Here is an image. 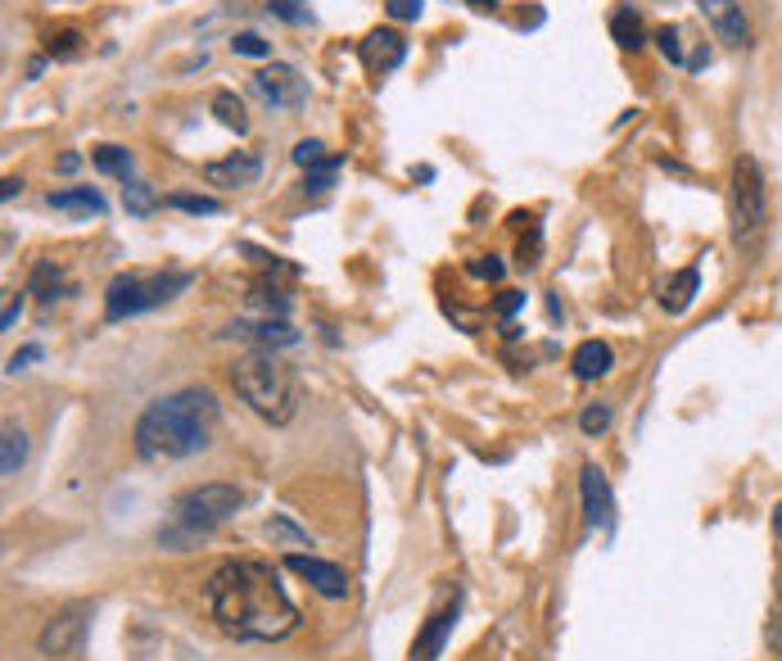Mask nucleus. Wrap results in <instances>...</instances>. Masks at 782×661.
<instances>
[{"instance_id": "1", "label": "nucleus", "mask_w": 782, "mask_h": 661, "mask_svg": "<svg viewBox=\"0 0 782 661\" xmlns=\"http://www.w3.org/2000/svg\"><path fill=\"white\" fill-rule=\"evenodd\" d=\"M209 611L213 621L231 634V639H250V643H276L285 634L299 630V607L289 602L281 576L267 562L240 557V562H222L209 576Z\"/></svg>"}, {"instance_id": "2", "label": "nucleus", "mask_w": 782, "mask_h": 661, "mask_svg": "<svg viewBox=\"0 0 782 661\" xmlns=\"http://www.w3.org/2000/svg\"><path fill=\"white\" fill-rule=\"evenodd\" d=\"M213 427H218V399L213 390H177V395H163L155 399L136 417V453L145 462H181L190 453H204L209 440H213Z\"/></svg>"}, {"instance_id": "3", "label": "nucleus", "mask_w": 782, "mask_h": 661, "mask_svg": "<svg viewBox=\"0 0 782 661\" xmlns=\"http://www.w3.org/2000/svg\"><path fill=\"white\" fill-rule=\"evenodd\" d=\"M231 386L235 395L250 403V412H258L272 427H285L299 412V386L295 371H289L272 349H254L231 363Z\"/></svg>"}, {"instance_id": "4", "label": "nucleus", "mask_w": 782, "mask_h": 661, "mask_svg": "<svg viewBox=\"0 0 782 661\" xmlns=\"http://www.w3.org/2000/svg\"><path fill=\"white\" fill-rule=\"evenodd\" d=\"M190 286V272H159V276H140V272H118L105 291V322H123L136 313H150L159 304H168L172 295H181Z\"/></svg>"}, {"instance_id": "5", "label": "nucleus", "mask_w": 782, "mask_h": 661, "mask_svg": "<svg viewBox=\"0 0 782 661\" xmlns=\"http://www.w3.org/2000/svg\"><path fill=\"white\" fill-rule=\"evenodd\" d=\"M240 507H244V494H240L235 485L209 481V485H194V490L177 494V503H172V522H177L186 535H209V531L226 526Z\"/></svg>"}, {"instance_id": "6", "label": "nucleus", "mask_w": 782, "mask_h": 661, "mask_svg": "<svg viewBox=\"0 0 782 661\" xmlns=\"http://www.w3.org/2000/svg\"><path fill=\"white\" fill-rule=\"evenodd\" d=\"M769 222V191H764V172L751 155H742L732 164V241L738 245H755L760 231Z\"/></svg>"}, {"instance_id": "7", "label": "nucleus", "mask_w": 782, "mask_h": 661, "mask_svg": "<svg viewBox=\"0 0 782 661\" xmlns=\"http://www.w3.org/2000/svg\"><path fill=\"white\" fill-rule=\"evenodd\" d=\"M86 626H91V607H64V611H55V617L45 621V630L36 634V648L45 657H68V652L82 648Z\"/></svg>"}, {"instance_id": "8", "label": "nucleus", "mask_w": 782, "mask_h": 661, "mask_svg": "<svg viewBox=\"0 0 782 661\" xmlns=\"http://www.w3.org/2000/svg\"><path fill=\"white\" fill-rule=\"evenodd\" d=\"M254 91L267 101V105H276V109H299L304 101H308V82L289 69V64H267V69H258L254 73Z\"/></svg>"}, {"instance_id": "9", "label": "nucleus", "mask_w": 782, "mask_h": 661, "mask_svg": "<svg viewBox=\"0 0 782 661\" xmlns=\"http://www.w3.org/2000/svg\"><path fill=\"white\" fill-rule=\"evenodd\" d=\"M579 494H583V512H589L593 531H611L615 526V499H611V481L602 466H583L579 471Z\"/></svg>"}, {"instance_id": "10", "label": "nucleus", "mask_w": 782, "mask_h": 661, "mask_svg": "<svg viewBox=\"0 0 782 661\" xmlns=\"http://www.w3.org/2000/svg\"><path fill=\"white\" fill-rule=\"evenodd\" d=\"M285 566L295 571L299 580H308L321 598H345L349 594V571L345 566H335V562H321V557H304V553H289Z\"/></svg>"}, {"instance_id": "11", "label": "nucleus", "mask_w": 782, "mask_h": 661, "mask_svg": "<svg viewBox=\"0 0 782 661\" xmlns=\"http://www.w3.org/2000/svg\"><path fill=\"white\" fill-rule=\"evenodd\" d=\"M697 6H701L706 23L715 28V36L723 45H742V51H747V45H751V23H747L738 0H697Z\"/></svg>"}, {"instance_id": "12", "label": "nucleus", "mask_w": 782, "mask_h": 661, "mask_svg": "<svg viewBox=\"0 0 782 661\" xmlns=\"http://www.w3.org/2000/svg\"><path fill=\"white\" fill-rule=\"evenodd\" d=\"M263 172V159L254 150H235L226 159H213L204 164V181L209 186H222V191H231V186H254Z\"/></svg>"}, {"instance_id": "13", "label": "nucleus", "mask_w": 782, "mask_h": 661, "mask_svg": "<svg viewBox=\"0 0 782 661\" xmlns=\"http://www.w3.org/2000/svg\"><path fill=\"white\" fill-rule=\"evenodd\" d=\"M403 55H408V41H403L394 28H376V32H367V41H362V64H367L376 77L394 73V69L403 64Z\"/></svg>"}, {"instance_id": "14", "label": "nucleus", "mask_w": 782, "mask_h": 661, "mask_svg": "<svg viewBox=\"0 0 782 661\" xmlns=\"http://www.w3.org/2000/svg\"><path fill=\"white\" fill-rule=\"evenodd\" d=\"M226 336H240V340H258L263 349H276V345H295L299 330L289 326L285 317H263V322H231Z\"/></svg>"}, {"instance_id": "15", "label": "nucleus", "mask_w": 782, "mask_h": 661, "mask_svg": "<svg viewBox=\"0 0 782 661\" xmlns=\"http://www.w3.org/2000/svg\"><path fill=\"white\" fill-rule=\"evenodd\" d=\"M453 626H457V598H453L444 611H434V617L425 621V630H421V639H416V648H412V661H434L438 652H444Z\"/></svg>"}, {"instance_id": "16", "label": "nucleus", "mask_w": 782, "mask_h": 661, "mask_svg": "<svg viewBox=\"0 0 782 661\" xmlns=\"http://www.w3.org/2000/svg\"><path fill=\"white\" fill-rule=\"evenodd\" d=\"M570 367H574L579 381H598V376H606V371L615 367V354H611V345H602V340H583V345L570 354Z\"/></svg>"}, {"instance_id": "17", "label": "nucleus", "mask_w": 782, "mask_h": 661, "mask_svg": "<svg viewBox=\"0 0 782 661\" xmlns=\"http://www.w3.org/2000/svg\"><path fill=\"white\" fill-rule=\"evenodd\" d=\"M697 291H701V267L693 263V267H683V272H674V276L665 281V295H661V304H665L669 313H688V308H693V300H697Z\"/></svg>"}, {"instance_id": "18", "label": "nucleus", "mask_w": 782, "mask_h": 661, "mask_svg": "<svg viewBox=\"0 0 782 661\" xmlns=\"http://www.w3.org/2000/svg\"><path fill=\"white\" fill-rule=\"evenodd\" d=\"M45 204L60 213H105V196L95 186H73V191H51Z\"/></svg>"}, {"instance_id": "19", "label": "nucleus", "mask_w": 782, "mask_h": 661, "mask_svg": "<svg viewBox=\"0 0 782 661\" xmlns=\"http://www.w3.org/2000/svg\"><path fill=\"white\" fill-rule=\"evenodd\" d=\"M64 291H68V281H64V272H60L51 259L32 267V276H28V295H36L41 304H55V300H64Z\"/></svg>"}, {"instance_id": "20", "label": "nucleus", "mask_w": 782, "mask_h": 661, "mask_svg": "<svg viewBox=\"0 0 782 661\" xmlns=\"http://www.w3.org/2000/svg\"><path fill=\"white\" fill-rule=\"evenodd\" d=\"M611 36H615V45H624V51H643L647 28H643V19L633 14L628 6H620V10L611 14Z\"/></svg>"}, {"instance_id": "21", "label": "nucleus", "mask_w": 782, "mask_h": 661, "mask_svg": "<svg viewBox=\"0 0 782 661\" xmlns=\"http://www.w3.org/2000/svg\"><path fill=\"white\" fill-rule=\"evenodd\" d=\"M213 114H218V123L231 127L235 136L250 132V114H244V105H240L235 91H218V96H213Z\"/></svg>"}, {"instance_id": "22", "label": "nucleus", "mask_w": 782, "mask_h": 661, "mask_svg": "<svg viewBox=\"0 0 782 661\" xmlns=\"http://www.w3.org/2000/svg\"><path fill=\"white\" fill-rule=\"evenodd\" d=\"M23 462H28V436H23V427L6 421V453H0V471H6V476H19Z\"/></svg>"}, {"instance_id": "23", "label": "nucleus", "mask_w": 782, "mask_h": 661, "mask_svg": "<svg viewBox=\"0 0 782 661\" xmlns=\"http://www.w3.org/2000/svg\"><path fill=\"white\" fill-rule=\"evenodd\" d=\"M91 164L101 168V172H109V177H123V181H131V168H136L131 150H123V146H101V150H91Z\"/></svg>"}, {"instance_id": "24", "label": "nucleus", "mask_w": 782, "mask_h": 661, "mask_svg": "<svg viewBox=\"0 0 782 661\" xmlns=\"http://www.w3.org/2000/svg\"><path fill=\"white\" fill-rule=\"evenodd\" d=\"M123 204H127V213L131 218H150L155 209H159V196L150 191V186H145V181H123Z\"/></svg>"}, {"instance_id": "25", "label": "nucleus", "mask_w": 782, "mask_h": 661, "mask_svg": "<svg viewBox=\"0 0 782 661\" xmlns=\"http://www.w3.org/2000/svg\"><path fill=\"white\" fill-rule=\"evenodd\" d=\"M656 45H661V55H665L669 64H678V69H688V64H693V60H688V51H683V28L665 23V28L656 32Z\"/></svg>"}, {"instance_id": "26", "label": "nucleus", "mask_w": 782, "mask_h": 661, "mask_svg": "<svg viewBox=\"0 0 782 661\" xmlns=\"http://www.w3.org/2000/svg\"><path fill=\"white\" fill-rule=\"evenodd\" d=\"M168 204L181 209V213H194V218H213V213H222V200H213V196H168Z\"/></svg>"}, {"instance_id": "27", "label": "nucleus", "mask_w": 782, "mask_h": 661, "mask_svg": "<svg viewBox=\"0 0 782 661\" xmlns=\"http://www.w3.org/2000/svg\"><path fill=\"white\" fill-rule=\"evenodd\" d=\"M231 51L244 55V60H267L272 55V41H263L258 32H235L231 36Z\"/></svg>"}, {"instance_id": "28", "label": "nucleus", "mask_w": 782, "mask_h": 661, "mask_svg": "<svg viewBox=\"0 0 782 661\" xmlns=\"http://www.w3.org/2000/svg\"><path fill=\"white\" fill-rule=\"evenodd\" d=\"M267 10H272L276 19H285V23H295V28L313 23V10H308V0H267Z\"/></svg>"}, {"instance_id": "29", "label": "nucleus", "mask_w": 782, "mask_h": 661, "mask_svg": "<svg viewBox=\"0 0 782 661\" xmlns=\"http://www.w3.org/2000/svg\"><path fill=\"white\" fill-rule=\"evenodd\" d=\"M289 159H295L299 168H308V172H313V168H326V164H330V159H326V146H321V140H313V136H308V140H299V146L289 150Z\"/></svg>"}, {"instance_id": "30", "label": "nucleus", "mask_w": 782, "mask_h": 661, "mask_svg": "<svg viewBox=\"0 0 782 661\" xmlns=\"http://www.w3.org/2000/svg\"><path fill=\"white\" fill-rule=\"evenodd\" d=\"M611 427V403H589L579 412V431L583 436H602Z\"/></svg>"}, {"instance_id": "31", "label": "nucleus", "mask_w": 782, "mask_h": 661, "mask_svg": "<svg viewBox=\"0 0 782 661\" xmlns=\"http://www.w3.org/2000/svg\"><path fill=\"white\" fill-rule=\"evenodd\" d=\"M384 10H389V19H399V23H416L421 10H425V0H384Z\"/></svg>"}, {"instance_id": "32", "label": "nucleus", "mask_w": 782, "mask_h": 661, "mask_svg": "<svg viewBox=\"0 0 782 661\" xmlns=\"http://www.w3.org/2000/svg\"><path fill=\"white\" fill-rule=\"evenodd\" d=\"M335 168H339V159H330L326 168H313V172L304 177V191H313V196H321V191H330V181H335Z\"/></svg>"}, {"instance_id": "33", "label": "nucleus", "mask_w": 782, "mask_h": 661, "mask_svg": "<svg viewBox=\"0 0 782 661\" xmlns=\"http://www.w3.org/2000/svg\"><path fill=\"white\" fill-rule=\"evenodd\" d=\"M77 41H82L77 32H55V36H51V55H55V60H73V55H77Z\"/></svg>"}, {"instance_id": "34", "label": "nucleus", "mask_w": 782, "mask_h": 661, "mask_svg": "<svg viewBox=\"0 0 782 661\" xmlns=\"http://www.w3.org/2000/svg\"><path fill=\"white\" fill-rule=\"evenodd\" d=\"M36 358H41V345H23V349L10 358V367H6V371H10V376H19V371H28V363H36Z\"/></svg>"}, {"instance_id": "35", "label": "nucleus", "mask_w": 782, "mask_h": 661, "mask_svg": "<svg viewBox=\"0 0 782 661\" xmlns=\"http://www.w3.org/2000/svg\"><path fill=\"white\" fill-rule=\"evenodd\" d=\"M471 272L475 276H488V281H498L507 267H503V259H494V254H488V259H479V263H471Z\"/></svg>"}, {"instance_id": "36", "label": "nucleus", "mask_w": 782, "mask_h": 661, "mask_svg": "<svg viewBox=\"0 0 782 661\" xmlns=\"http://www.w3.org/2000/svg\"><path fill=\"white\" fill-rule=\"evenodd\" d=\"M769 648H773V652H782V602H778V611H773V626H769Z\"/></svg>"}, {"instance_id": "37", "label": "nucleus", "mask_w": 782, "mask_h": 661, "mask_svg": "<svg viewBox=\"0 0 782 661\" xmlns=\"http://www.w3.org/2000/svg\"><path fill=\"white\" fill-rule=\"evenodd\" d=\"M525 304V295L520 291H503V300H498V313H516Z\"/></svg>"}, {"instance_id": "38", "label": "nucleus", "mask_w": 782, "mask_h": 661, "mask_svg": "<svg viewBox=\"0 0 782 661\" xmlns=\"http://www.w3.org/2000/svg\"><path fill=\"white\" fill-rule=\"evenodd\" d=\"M23 191V177H6V181H0V200H14Z\"/></svg>"}, {"instance_id": "39", "label": "nucleus", "mask_w": 782, "mask_h": 661, "mask_svg": "<svg viewBox=\"0 0 782 661\" xmlns=\"http://www.w3.org/2000/svg\"><path fill=\"white\" fill-rule=\"evenodd\" d=\"M19 308H23V300H19V295H10V300H6V330L19 322Z\"/></svg>"}, {"instance_id": "40", "label": "nucleus", "mask_w": 782, "mask_h": 661, "mask_svg": "<svg viewBox=\"0 0 782 661\" xmlns=\"http://www.w3.org/2000/svg\"><path fill=\"white\" fill-rule=\"evenodd\" d=\"M466 6H471V10H479V14H494L498 0H466Z\"/></svg>"}, {"instance_id": "41", "label": "nucleus", "mask_w": 782, "mask_h": 661, "mask_svg": "<svg viewBox=\"0 0 782 661\" xmlns=\"http://www.w3.org/2000/svg\"><path fill=\"white\" fill-rule=\"evenodd\" d=\"M77 164H82V155H64V159H60V172H77Z\"/></svg>"}, {"instance_id": "42", "label": "nucleus", "mask_w": 782, "mask_h": 661, "mask_svg": "<svg viewBox=\"0 0 782 661\" xmlns=\"http://www.w3.org/2000/svg\"><path fill=\"white\" fill-rule=\"evenodd\" d=\"M773 535L782 539V503H778V512H773Z\"/></svg>"}]
</instances>
